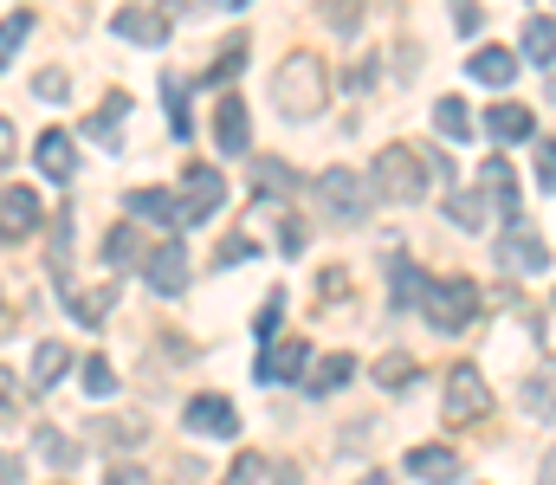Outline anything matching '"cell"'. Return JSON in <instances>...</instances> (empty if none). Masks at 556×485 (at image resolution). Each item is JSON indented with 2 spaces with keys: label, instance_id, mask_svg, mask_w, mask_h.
<instances>
[{
  "label": "cell",
  "instance_id": "d6a6232c",
  "mask_svg": "<svg viewBox=\"0 0 556 485\" xmlns=\"http://www.w3.org/2000/svg\"><path fill=\"white\" fill-rule=\"evenodd\" d=\"M278 323H285V292H273V298L260 305V318H253V330H260V336L273 343V336H278Z\"/></svg>",
  "mask_w": 556,
  "mask_h": 485
},
{
  "label": "cell",
  "instance_id": "4316f807",
  "mask_svg": "<svg viewBox=\"0 0 556 485\" xmlns=\"http://www.w3.org/2000/svg\"><path fill=\"white\" fill-rule=\"evenodd\" d=\"M78 382H85V395H98V401H104V395L117 388V369H111V356H85V362H78Z\"/></svg>",
  "mask_w": 556,
  "mask_h": 485
},
{
  "label": "cell",
  "instance_id": "277c9868",
  "mask_svg": "<svg viewBox=\"0 0 556 485\" xmlns=\"http://www.w3.org/2000/svg\"><path fill=\"white\" fill-rule=\"evenodd\" d=\"M492 414V388L479 375V362H453L446 369V401H440V421L446 427H479Z\"/></svg>",
  "mask_w": 556,
  "mask_h": 485
},
{
  "label": "cell",
  "instance_id": "52a82bcc",
  "mask_svg": "<svg viewBox=\"0 0 556 485\" xmlns=\"http://www.w3.org/2000/svg\"><path fill=\"white\" fill-rule=\"evenodd\" d=\"M142 279H149L155 298H181V292H188V246H181V240L149 246V253H142Z\"/></svg>",
  "mask_w": 556,
  "mask_h": 485
},
{
  "label": "cell",
  "instance_id": "9c48e42d",
  "mask_svg": "<svg viewBox=\"0 0 556 485\" xmlns=\"http://www.w3.org/2000/svg\"><path fill=\"white\" fill-rule=\"evenodd\" d=\"M498 266H505L511 279H538V272H551V246H544L538 233L511 227V233L498 240Z\"/></svg>",
  "mask_w": 556,
  "mask_h": 485
},
{
  "label": "cell",
  "instance_id": "e0dca14e",
  "mask_svg": "<svg viewBox=\"0 0 556 485\" xmlns=\"http://www.w3.org/2000/svg\"><path fill=\"white\" fill-rule=\"evenodd\" d=\"M485 130H492L498 143H531V137H538V124H531V104H511V98L485 111Z\"/></svg>",
  "mask_w": 556,
  "mask_h": 485
},
{
  "label": "cell",
  "instance_id": "ba28073f",
  "mask_svg": "<svg viewBox=\"0 0 556 485\" xmlns=\"http://www.w3.org/2000/svg\"><path fill=\"white\" fill-rule=\"evenodd\" d=\"M46 227V207H39V194L33 188H0V246H13V240H33Z\"/></svg>",
  "mask_w": 556,
  "mask_h": 485
},
{
  "label": "cell",
  "instance_id": "d590c367",
  "mask_svg": "<svg viewBox=\"0 0 556 485\" xmlns=\"http://www.w3.org/2000/svg\"><path fill=\"white\" fill-rule=\"evenodd\" d=\"M39 447H46V460H59V467H72V460H78V441H65V434H52V427L39 434Z\"/></svg>",
  "mask_w": 556,
  "mask_h": 485
},
{
  "label": "cell",
  "instance_id": "44dd1931",
  "mask_svg": "<svg viewBox=\"0 0 556 485\" xmlns=\"http://www.w3.org/2000/svg\"><path fill=\"white\" fill-rule=\"evenodd\" d=\"M124 111H130V91H111V98L91 111L85 137H98V143H117V137H124Z\"/></svg>",
  "mask_w": 556,
  "mask_h": 485
},
{
  "label": "cell",
  "instance_id": "7bdbcfd3",
  "mask_svg": "<svg viewBox=\"0 0 556 485\" xmlns=\"http://www.w3.org/2000/svg\"><path fill=\"white\" fill-rule=\"evenodd\" d=\"M253 253H260V246H253V240H247V233H233V240H227V246H220V259H253Z\"/></svg>",
  "mask_w": 556,
  "mask_h": 485
},
{
  "label": "cell",
  "instance_id": "1f68e13d",
  "mask_svg": "<svg viewBox=\"0 0 556 485\" xmlns=\"http://www.w3.org/2000/svg\"><path fill=\"white\" fill-rule=\"evenodd\" d=\"M389 279H395V311H408V305H415V292H420L415 266H408V259H395V266H389Z\"/></svg>",
  "mask_w": 556,
  "mask_h": 485
},
{
  "label": "cell",
  "instance_id": "f1b7e54d",
  "mask_svg": "<svg viewBox=\"0 0 556 485\" xmlns=\"http://www.w3.org/2000/svg\"><path fill=\"white\" fill-rule=\"evenodd\" d=\"M376 382H382V388H408V382H415V356H402V349H389V356L376 362Z\"/></svg>",
  "mask_w": 556,
  "mask_h": 485
},
{
  "label": "cell",
  "instance_id": "4dcf8cb0",
  "mask_svg": "<svg viewBox=\"0 0 556 485\" xmlns=\"http://www.w3.org/2000/svg\"><path fill=\"white\" fill-rule=\"evenodd\" d=\"M26 33H33V13H7V20H0V65L20 52V39H26Z\"/></svg>",
  "mask_w": 556,
  "mask_h": 485
},
{
  "label": "cell",
  "instance_id": "f6af8a7d",
  "mask_svg": "<svg viewBox=\"0 0 556 485\" xmlns=\"http://www.w3.org/2000/svg\"><path fill=\"white\" fill-rule=\"evenodd\" d=\"M20 401V375L13 369H0V408H13Z\"/></svg>",
  "mask_w": 556,
  "mask_h": 485
},
{
  "label": "cell",
  "instance_id": "ab89813d",
  "mask_svg": "<svg viewBox=\"0 0 556 485\" xmlns=\"http://www.w3.org/2000/svg\"><path fill=\"white\" fill-rule=\"evenodd\" d=\"M525 401H531L538 414H551V375H538V382H525Z\"/></svg>",
  "mask_w": 556,
  "mask_h": 485
},
{
  "label": "cell",
  "instance_id": "60d3db41",
  "mask_svg": "<svg viewBox=\"0 0 556 485\" xmlns=\"http://www.w3.org/2000/svg\"><path fill=\"white\" fill-rule=\"evenodd\" d=\"M260 188H291V168L285 162H260Z\"/></svg>",
  "mask_w": 556,
  "mask_h": 485
},
{
  "label": "cell",
  "instance_id": "9a60e30c",
  "mask_svg": "<svg viewBox=\"0 0 556 485\" xmlns=\"http://www.w3.org/2000/svg\"><path fill=\"white\" fill-rule=\"evenodd\" d=\"M33 156H39V175H52V181H72V168H78V143L52 124L39 143H33Z\"/></svg>",
  "mask_w": 556,
  "mask_h": 485
},
{
  "label": "cell",
  "instance_id": "484cf974",
  "mask_svg": "<svg viewBox=\"0 0 556 485\" xmlns=\"http://www.w3.org/2000/svg\"><path fill=\"white\" fill-rule=\"evenodd\" d=\"M137 253H142L137 227H130V220H117V227H111V233H104V259H111V266H117V272H124V266H130V259H137Z\"/></svg>",
  "mask_w": 556,
  "mask_h": 485
},
{
  "label": "cell",
  "instance_id": "8992f818",
  "mask_svg": "<svg viewBox=\"0 0 556 485\" xmlns=\"http://www.w3.org/2000/svg\"><path fill=\"white\" fill-rule=\"evenodd\" d=\"M220 201H227V175H220L214 162H194V168L181 175V194H175V207H181V227H201V220H214V214H220Z\"/></svg>",
  "mask_w": 556,
  "mask_h": 485
},
{
  "label": "cell",
  "instance_id": "7a4b0ae2",
  "mask_svg": "<svg viewBox=\"0 0 556 485\" xmlns=\"http://www.w3.org/2000/svg\"><path fill=\"white\" fill-rule=\"evenodd\" d=\"M273 104L285 117H317L324 104H330V65L317 59V52H291L285 65L273 72Z\"/></svg>",
  "mask_w": 556,
  "mask_h": 485
},
{
  "label": "cell",
  "instance_id": "2e32d148",
  "mask_svg": "<svg viewBox=\"0 0 556 485\" xmlns=\"http://www.w3.org/2000/svg\"><path fill=\"white\" fill-rule=\"evenodd\" d=\"M408 473L420 485H459V454L453 447H415L408 454Z\"/></svg>",
  "mask_w": 556,
  "mask_h": 485
},
{
  "label": "cell",
  "instance_id": "f35d334b",
  "mask_svg": "<svg viewBox=\"0 0 556 485\" xmlns=\"http://www.w3.org/2000/svg\"><path fill=\"white\" fill-rule=\"evenodd\" d=\"M551 156H556V150H551V137H538V188H544V194L556 188V168H551Z\"/></svg>",
  "mask_w": 556,
  "mask_h": 485
},
{
  "label": "cell",
  "instance_id": "4fadbf2b",
  "mask_svg": "<svg viewBox=\"0 0 556 485\" xmlns=\"http://www.w3.org/2000/svg\"><path fill=\"white\" fill-rule=\"evenodd\" d=\"M181 421H188L194 434H220V441H233V434H240V414H233V401H227V395H194V401L181 408Z\"/></svg>",
  "mask_w": 556,
  "mask_h": 485
},
{
  "label": "cell",
  "instance_id": "603a6c76",
  "mask_svg": "<svg viewBox=\"0 0 556 485\" xmlns=\"http://www.w3.org/2000/svg\"><path fill=\"white\" fill-rule=\"evenodd\" d=\"M551 52H556V20L551 13H531L525 20V59L531 65H551Z\"/></svg>",
  "mask_w": 556,
  "mask_h": 485
},
{
  "label": "cell",
  "instance_id": "30bf717a",
  "mask_svg": "<svg viewBox=\"0 0 556 485\" xmlns=\"http://www.w3.org/2000/svg\"><path fill=\"white\" fill-rule=\"evenodd\" d=\"M304 369H311V343H304V336H278V343H266V356H260L253 375L273 388V382H298Z\"/></svg>",
  "mask_w": 556,
  "mask_h": 485
},
{
  "label": "cell",
  "instance_id": "6da1fadb",
  "mask_svg": "<svg viewBox=\"0 0 556 485\" xmlns=\"http://www.w3.org/2000/svg\"><path fill=\"white\" fill-rule=\"evenodd\" d=\"M446 175H453L446 156H420V150H408V143H389L363 181H369V194H382V201H402V207H408V201H427V188H440Z\"/></svg>",
  "mask_w": 556,
  "mask_h": 485
},
{
  "label": "cell",
  "instance_id": "b9f144b4",
  "mask_svg": "<svg viewBox=\"0 0 556 485\" xmlns=\"http://www.w3.org/2000/svg\"><path fill=\"white\" fill-rule=\"evenodd\" d=\"M13 150H20V137H13V124H7V117H0V175H7V168H13Z\"/></svg>",
  "mask_w": 556,
  "mask_h": 485
},
{
  "label": "cell",
  "instance_id": "ee69618b",
  "mask_svg": "<svg viewBox=\"0 0 556 485\" xmlns=\"http://www.w3.org/2000/svg\"><path fill=\"white\" fill-rule=\"evenodd\" d=\"M142 434H149V427H142V421H124V427H117V421H111V441H124V447H137Z\"/></svg>",
  "mask_w": 556,
  "mask_h": 485
},
{
  "label": "cell",
  "instance_id": "5b68a950",
  "mask_svg": "<svg viewBox=\"0 0 556 485\" xmlns=\"http://www.w3.org/2000/svg\"><path fill=\"white\" fill-rule=\"evenodd\" d=\"M317 201H324V214H330L337 227H356V220L376 207L363 168H324V175H317Z\"/></svg>",
  "mask_w": 556,
  "mask_h": 485
},
{
  "label": "cell",
  "instance_id": "8fae6325",
  "mask_svg": "<svg viewBox=\"0 0 556 485\" xmlns=\"http://www.w3.org/2000/svg\"><path fill=\"white\" fill-rule=\"evenodd\" d=\"M479 188L492 194V207H485V214H505V220L518 227V207H525V201H518V175H511V162L485 156V162H479ZM485 194H479V201H485Z\"/></svg>",
  "mask_w": 556,
  "mask_h": 485
},
{
  "label": "cell",
  "instance_id": "83f0119b",
  "mask_svg": "<svg viewBox=\"0 0 556 485\" xmlns=\"http://www.w3.org/2000/svg\"><path fill=\"white\" fill-rule=\"evenodd\" d=\"M162 104H168V130L188 137L194 124H188V85H181V78H162Z\"/></svg>",
  "mask_w": 556,
  "mask_h": 485
},
{
  "label": "cell",
  "instance_id": "ac0fdd59",
  "mask_svg": "<svg viewBox=\"0 0 556 485\" xmlns=\"http://www.w3.org/2000/svg\"><path fill=\"white\" fill-rule=\"evenodd\" d=\"M137 220H149V227H181V207H175V194L168 188H130V201H124Z\"/></svg>",
  "mask_w": 556,
  "mask_h": 485
},
{
  "label": "cell",
  "instance_id": "8d00e7d4",
  "mask_svg": "<svg viewBox=\"0 0 556 485\" xmlns=\"http://www.w3.org/2000/svg\"><path fill=\"white\" fill-rule=\"evenodd\" d=\"M104 485H149V473H142L137 460H111V473H104Z\"/></svg>",
  "mask_w": 556,
  "mask_h": 485
},
{
  "label": "cell",
  "instance_id": "7402d4cb",
  "mask_svg": "<svg viewBox=\"0 0 556 485\" xmlns=\"http://www.w3.org/2000/svg\"><path fill=\"white\" fill-rule=\"evenodd\" d=\"M65 369H72V349H65L59 336H46V343L33 349V388H52Z\"/></svg>",
  "mask_w": 556,
  "mask_h": 485
},
{
  "label": "cell",
  "instance_id": "74e56055",
  "mask_svg": "<svg viewBox=\"0 0 556 485\" xmlns=\"http://www.w3.org/2000/svg\"><path fill=\"white\" fill-rule=\"evenodd\" d=\"M33 91H39V98H65V91H72V78H65V72H52V65H46V72H39V78H33Z\"/></svg>",
  "mask_w": 556,
  "mask_h": 485
},
{
  "label": "cell",
  "instance_id": "d6986e66",
  "mask_svg": "<svg viewBox=\"0 0 556 485\" xmlns=\"http://www.w3.org/2000/svg\"><path fill=\"white\" fill-rule=\"evenodd\" d=\"M466 72H472L479 85H498V91H505V85L518 78V52H505V46H479V52L466 59Z\"/></svg>",
  "mask_w": 556,
  "mask_h": 485
},
{
  "label": "cell",
  "instance_id": "7c38bea8",
  "mask_svg": "<svg viewBox=\"0 0 556 485\" xmlns=\"http://www.w3.org/2000/svg\"><path fill=\"white\" fill-rule=\"evenodd\" d=\"M214 143H220V156H247L253 150V117H247V104L233 91L214 104Z\"/></svg>",
  "mask_w": 556,
  "mask_h": 485
},
{
  "label": "cell",
  "instance_id": "d4e9b609",
  "mask_svg": "<svg viewBox=\"0 0 556 485\" xmlns=\"http://www.w3.org/2000/svg\"><path fill=\"white\" fill-rule=\"evenodd\" d=\"M350 375H356V356H343V349H337V356H324V369L311 375V395H337Z\"/></svg>",
  "mask_w": 556,
  "mask_h": 485
},
{
  "label": "cell",
  "instance_id": "f546056e",
  "mask_svg": "<svg viewBox=\"0 0 556 485\" xmlns=\"http://www.w3.org/2000/svg\"><path fill=\"white\" fill-rule=\"evenodd\" d=\"M446 214H453V227H466V233H472V227H485V201H479V194H453V201H446Z\"/></svg>",
  "mask_w": 556,
  "mask_h": 485
},
{
  "label": "cell",
  "instance_id": "cb8c5ba5",
  "mask_svg": "<svg viewBox=\"0 0 556 485\" xmlns=\"http://www.w3.org/2000/svg\"><path fill=\"white\" fill-rule=\"evenodd\" d=\"M433 124H440L446 143H466V137H472V111H466V98H440V104H433Z\"/></svg>",
  "mask_w": 556,
  "mask_h": 485
},
{
  "label": "cell",
  "instance_id": "e575fe53",
  "mask_svg": "<svg viewBox=\"0 0 556 485\" xmlns=\"http://www.w3.org/2000/svg\"><path fill=\"white\" fill-rule=\"evenodd\" d=\"M240 65H247V46H240V39H233V46H227V52H220V59H214V72H207V85H220V78H233V72H240Z\"/></svg>",
  "mask_w": 556,
  "mask_h": 485
},
{
  "label": "cell",
  "instance_id": "3957f363",
  "mask_svg": "<svg viewBox=\"0 0 556 485\" xmlns=\"http://www.w3.org/2000/svg\"><path fill=\"white\" fill-rule=\"evenodd\" d=\"M415 305L433 330L453 336V330H466V323L479 318V285H472V279H427L415 292Z\"/></svg>",
  "mask_w": 556,
  "mask_h": 485
},
{
  "label": "cell",
  "instance_id": "ffe728a7",
  "mask_svg": "<svg viewBox=\"0 0 556 485\" xmlns=\"http://www.w3.org/2000/svg\"><path fill=\"white\" fill-rule=\"evenodd\" d=\"M111 311H117V279L111 285H91V292H72V318L78 323H111Z\"/></svg>",
  "mask_w": 556,
  "mask_h": 485
},
{
  "label": "cell",
  "instance_id": "7dc6e473",
  "mask_svg": "<svg viewBox=\"0 0 556 485\" xmlns=\"http://www.w3.org/2000/svg\"><path fill=\"white\" fill-rule=\"evenodd\" d=\"M59 485H72V480H59Z\"/></svg>",
  "mask_w": 556,
  "mask_h": 485
},
{
  "label": "cell",
  "instance_id": "836d02e7",
  "mask_svg": "<svg viewBox=\"0 0 556 485\" xmlns=\"http://www.w3.org/2000/svg\"><path fill=\"white\" fill-rule=\"evenodd\" d=\"M260 473H266V460H260V454H240V460L227 467V480H220V485H253Z\"/></svg>",
  "mask_w": 556,
  "mask_h": 485
},
{
  "label": "cell",
  "instance_id": "5bb4252c",
  "mask_svg": "<svg viewBox=\"0 0 556 485\" xmlns=\"http://www.w3.org/2000/svg\"><path fill=\"white\" fill-rule=\"evenodd\" d=\"M117 39H130V46H162L168 39V7H117Z\"/></svg>",
  "mask_w": 556,
  "mask_h": 485
},
{
  "label": "cell",
  "instance_id": "bcb514c9",
  "mask_svg": "<svg viewBox=\"0 0 556 485\" xmlns=\"http://www.w3.org/2000/svg\"><path fill=\"white\" fill-rule=\"evenodd\" d=\"M356 485H395V480H382V473H369V480H356Z\"/></svg>",
  "mask_w": 556,
  "mask_h": 485
}]
</instances>
